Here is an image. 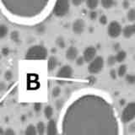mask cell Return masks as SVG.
Segmentation results:
<instances>
[{
  "label": "cell",
  "mask_w": 135,
  "mask_h": 135,
  "mask_svg": "<svg viewBox=\"0 0 135 135\" xmlns=\"http://www.w3.org/2000/svg\"><path fill=\"white\" fill-rule=\"evenodd\" d=\"M36 128L38 135H44L46 133V126L45 125L43 122H38L36 126Z\"/></svg>",
  "instance_id": "cell-16"
},
{
  "label": "cell",
  "mask_w": 135,
  "mask_h": 135,
  "mask_svg": "<svg viewBox=\"0 0 135 135\" xmlns=\"http://www.w3.org/2000/svg\"><path fill=\"white\" fill-rule=\"evenodd\" d=\"M107 15H100V18H99V22L101 24V25H107Z\"/></svg>",
  "instance_id": "cell-32"
},
{
  "label": "cell",
  "mask_w": 135,
  "mask_h": 135,
  "mask_svg": "<svg viewBox=\"0 0 135 135\" xmlns=\"http://www.w3.org/2000/svg\"><path fill=\"white\" fill-rule=\"evenodd\" d=\"M112 100L99 91L79 94L67 105L60 120V135H122Z\"/></svg>",
  "instance_id": "cell-1"
},
{
  "label": "cell",
  "mask_w": 135,
  "mask_h": 135,
  "mask_svg": "<svg viewBox=\"0 0 135 135\" xmlns=\"http://www.w3.org/2000/svg\"><path fill=\"white\" fill-rule=\"evenodd\" d=\"M51 2L52 0H0V6L11 18L29 22L43 16Z\"/></svg>",
  "instance_id": "cell-2"
},
{
  "label": "cell",
  "mask_w": 135,
  "mask_h": 135,
  "mask_svg": "<svg viewBox=\"0 0 135 135\" xmlns=\"http://www.w3.org/2000/svg\"><path fill=\"white\" fill-rule=\"evenodd\" d=\"M105 64L104 58L101 56H96L95 59L89 63L88 65V71L91 74H97L101 72L103 69Z\"/></svg>",
  "instance_id": "cell-7"
},
{
  "label": "cell",
  "mask_w": 135,
  "mask_h": 135,
  "mask_svg": "<svg viewBox=\"0 0 135 135\" xmlns=\"http://www.w3.org/2000/svg\"><path fill=\"white\" fill-rule=\"evenodd\" d=\"M70 9V0H56L53 5L52 12L53 15L58 17V18H62L67 15Z\"/></svg>",
  "instance_id": "cell-4"
},
{
  "label": "cell",
  "mask_w": 135,
  "mask_h": 135,
  "mask_svg": "<svg viewBox=\"0 0 135 135\" xmlns=\"http://www.w3.org/2000/svg\"><path fill=\"white\" fill-rule=\"evenodd\" d=\"M8 34V28L7 25L1 24L0 25V39L5 38Z\"/></svg>",
  "instance_id": "cell-21"
},
{
  "label": "cell",
  "mask_w": 135,
  "mask_h": 135,
  "mask_svg": "<svg viewBox=\"0 0 135 135\" xmlns=\"http://www.w3.org/2000/svg\"><path fill=\"white\" fill-rule=\"evenodd\" d=\"M120 47H121V46L119 43H116V44H114L113 46V49L116 51V52H118V51H120Z\"/></svg>",
  "instance_id": "cell-41"
},
{
  "label": "cell",
  "mask_w": 135,
  "mask_h": 135,
  "mask_svg": "<svg viewBox=\"0 0 135 135\" xmlns=\"http://www.w3.org/2000/svg\"><path fill=\"white\" fill-rule=\"evenodd\" d=\"M96 48L93 46H87V47L84 50L83 52V57L84 59L85 62L90 63L93 59H95L96 57Z\"/></svg>",
  "instance_id": "cell-9"
},
{
  "label": "cell",
  "mask_w": 135,
  "mask_h": 135,
  "mask_svg": "<svg viewBox=\"0 0 135 135\" xmlns=\"http://www.w3.org/2000/svg\"><path fill=\"white\" fill-rule=\"evenodd\" d=\"M1 52H2V54H3V56L7 57L8 55L9 54L10 51H9V49H8V47H3V48H2V50H1Z\"/></svg>",
  "instance_id": "cell-39"
},
{
  "label": "cell",
  "mask_w": 135,
  "mask_h": 135,
  "mask_svg": "<svg viewBox=\"0 0 135 135\" xmlns=\"http://www.w3.org/2000/svg\"><path fill=\"white\" fill-rule=\"evenodd\" d=\"M48 56V51L42 45H34L25 52L26 60H45Z\"/></svg>",
  "instance_id": "cell-3"
},
{
  "label": "cell",
  "mask_w": 135,
  "mask_h": 135,
  "mask_svg": "<svg viewBox=\"0 0 135 135\" xmlns=\"http://www.w3.org/2000/svg\"><path fill=\"white\" fill-rule=\"evenodd\" d=\"M57 64H58V60L56 57L55 56L49 57L47 61V69L49 72L53 71L57 67Z\"/></svg>",
  "instance_id": "cell-13"
},
{
  "label": "cell",
  "mask_w": 135,
  "mask_h": 135,
  "mask_svg": "<svg viewBox=\"0 0 135 135\" xmlns=\"http://www.w3.org/2000/svg\"><path fill=\"white\" fill-rule=\"evenodd\" d=\"M4 89H5V84L3 82H1L0 83V90H3Z\"/></svg>",
  "instance_id": "cell-42"
},
{
  "label": "cell",
  "mask_w": 135,
  "mask_h": 135,
  "mask_svg": "<svg viewBox=\"0 0 135 135\" xmlns=\"http://www.w3.org/2000/svg\"><path fill=\"white\" fill-rule=\"evenodd\" d=\"M65 56L69 61H74L79 57V51L75 46H71L67 49Z\"/></svg>",
  "instance_id": "cell-12"
},
{
  "label": "cell",
  "mask_w": 135,
  "mask_h": 135,
  "mask_svg": "<svg viewBox=\"0 0 135 135\" xmlns=\"http://www.w3.org/2000/svg\"><path fill=\"white\" fill-rule=\"evenodd\" d=\"M135 118V101L125 105L123 110L122 111L120 120L122 123H129Z\"/></svg>",
  "instance_id": "cell-6"
},
{
  "label": "cell",
  "mask_w": 135,
  "mask_h": 135,
  "mask_svg": "<svg viewBox=\"0 0 135 135\" xmlns=\"http://www.w3.org/2000/svg\"><path fill=\"white\" fill-rule=\"evenodd\" d=\"M10 39L14 42H19L20 41V33L17 31H13L10 33Z\"/></svg>",
  "instance_id": "cell-25"
},
{
  "label": "cell",
  "mask_w": 135,
  "mask_h": 135,
  "mask_svg": "<svg viewBox=\"0 0 135 135\" xmlns=\"http://www.w3.org/2000/svg\"><path fill=\"white\" fill-rule=\"evenodd\" d=\"M127 72H128V67L126 64H122L118 67V69L117 70V76L118 77H124L127 75Z\"/></svg>",
  "instance_id": "cell-20"
},
{
  "label": "cell",
  "mask_w": 135,
  "mask_h": 135,
  "mask_svg": "<svg viewBox=\"0 0 135 135\" xmlns=\"http://www.w3.org/2000/svg\"><path fill=\"white\" fill-rule=\"evenodd\" d=\"M75 62H76V65H77V66H83V65H84V63L85 62V61H84V59L83 56H81V57H78L77 58H76Z\"/></svg>",
  "instance_id": "cell-30"
},
{
  "label": "cell",
  "mask_w": 135,
  "mask_h": 135,
  "mask_svg": "<svg viewBox=\"0 0 135 135\" xmlns=\"http://www.w3.org/2000/svg\"><path fill=\"white\" fill-rule=\"evenodd\" d=\"M85 29V22L83 19H77L72 25V30L76 35H81Z\"/></svg>",
  "instance_id": "cell-10"
},
{
  "label": "cell",
  "mask_w": 135,
  "mask_h": 135,
  "mask_svg": "<svg viewBox=\"0 0 135 135\" xmlns=\"http://www.w3.org/2000/svg\"><path fill=\"white\" fill-rule=\"evenodd\" d=\"M41 109H42V105L41 103L40 102H36L34 104V110H35V112H40L41 111Z\"/></svg>",
  "instance_id": "cell-33"
},
{
  "label": "cell",
  "mask_w": 135,
  "mask_h": 135,
  "mask_svg": "<svg viewBox=\"0 0 135 135\" xmlns=\"http://www.w3.org/2000/svg\"><path fill=\"white\" fill-rule=\"evenodd\" d=\"M0 91H1V90H0Z\"/></svg>",
  "instance_id": "cell-49"
},
{
  "label": "cell",
  "mask_w": 135,
  "mask_h": 135,
  "mask_svg": "<svg viewBox=\"0 0 135 135\" xmlns=\"http://www.w3.org/2000/svg\"><path fill=\"white\" fill-rule=\"evenodd\" d=\"M0 74H1V70H0Z\"/></svg>",
  "instance_id": "cell-47"
},
{
  "label": "cell",
  "mask_w": 135,
  "mask_h": 135,
  "mask_svg": "<svg viewBox=\"0 0 135 135\" xmlns=\"http://www.w3.org/2000/svg\"><path fill=\"white\" fill-rule=\"evenodd\" d=\"M125 79L129 84H135V74H127L125 76Z\"/></svg>",
  "instance_id": "cell-27"
},
{
  "label": "cell",
  "mask_w": 135,
  "mask_h": 135,
  "mask_svg": "<svg viewBox=\"0 0 135 135\" xmlns=\"http://www.w3.org/2000/svg\"><path fill=\"white\" fill-rule=\"evenodd\" d=\"M127 18L128 20L130 22H135V8H132L128 11V14H127Z\"/></svg>",
  "instance_id": "cell-23"
},
{
  "label": "cell",
  "mask_w": 135,
  "mask_h": 135,
  "mask_svg": "<svg viewBox=\"0 0 135 135\" xmlns=\"http://www.w3.org/2000/svg\"><path fill=\"white\" fill-rule=\"evenodd\" d=\"M74 76V69L69 65H64L59 69L56 74L57 81L59 84H64L68 80L71 79Z\"/></svg>",
  "instance_id": "cell-5"
},
{
  "label": "cell",
  "mask_w": 135,
  "mask_h": 135,
  "mask_svg": "<svg viewBox=\"0 0 135 135\" xmlns=\"http://www.w3.org/2000/svg\"><path fill=\"white\" fill-rule=\"evenodd\" d=\"M122 32V27L119 22L113 20L110 22L107 27V34L112 38H117Z\"/></svg>",
  "instance_id": "cell-8"
},
{
  "label": "cell",
  "mask_w": 135,
  "mask_h": 135,
  "mask_svg": "<svg viewBox=\"0 0 135 135\" xmlns=\"http://www.w3.org/2000/svg\"><path fill=\"white\" fill-rule=\"evenodd\" d=\"M100 4L101 6H102L104 8H111L113 5L114 3H115V0H100Z\"/></svg>",
  "instance_id": "cell-22"
},
{
  "label": "cell",
  "mask_w": 135,
  "mask_h": 135,
  "mask_svg": "<svg viewBox=\"0 0 135 135\" xmlns=\"http://www.w3.org/2000/svg\"><path fill=\"white\" fill-rule=\"evenodd\" d=\"M56 45L58 46L59 48L61 49H63L66 46V42H65V40L63 39V37L62 36H58L57 37L56 39Z\"/></svg>",
  "instance_id": "cell-24"
},
{
  "label": "cell",
  "mask_w": 135,
  "mask_h": 135,
  "mask_svg": "<svg viewBox=\"0 0 135 135\" xmlns=\"http://www.w3.org/2000/svg\"><path fill=\"white\" fill-rule=\"evenodd\" d=\"M44 116L46 118V119H52V117L53 116V113H54V111H53V108L51 107V105H46V107H45L44 108Z\"/></svg>",
  "instance_id": "cell-17"
},
{
  "label": "cell",
  "mask_w": 135,
  "mask_h": 135,
  "mask_svg": "<svg viewBox=\"0 0 135 135\" xmlns=\"http://www.w3.org/2000/svg\"><path fill=\"white\" fill-rule=\"evenodd\" d=\"M133 25V32H134V34H135V22L132 25Z\"/></svg>",
  "instance_id": "cell-45"
},
{
  "label": "cell",
  "mask_w": 135,
  "mask_h": 135,
  "mask_svg": "<svg viewBox=\"0 0 135 135\" xmlns=\"http://www.w3.org/2000/svg\"><path fill=\"white\" fill-rule=\"evenodd\" d=\"M107 63L109 67H112L117 63V60H116V57L113 56V55H110V56L107 57Z\"/></svg>",
  "instance_id": "cell-26"
},
{
  "label": "cell",
  "mask_w": 135,
  "mask_h": 135,
  "mask_svg": "<svg viewBox=\"0 0 135 135\" xmlns=\"http://www.w3.org/2000/svg\"><path fill=\"white\" fill-rule=\"evenodd\" d=\"M122 4V8H123L124 9H128V8H129V7H130L129 0H123Z\"/></svg>",
  "instance_id": "cell-36"
},
{
  "label": "cell",
  "mask_w": 135,
  "mask_h": 135,
  "mask_svg": "<svg viewBox=\"0 0 135 135\" xmlns=\"http://www.w3.org/2000/svg\"><path fill=\"white\" fill-rule=\"evenodd\" d=\"M4 132H5V130H4L3 128L0 127V135H3L4 134Z\"/></svg>",
  "instance_id": "cell-44"
},
{
  "label": "cell",
  "mask_w": 135,
  "mask_h": 135,
  "mask_svg": "<svg viewBox=\"0 0 135 135\" xmlns=\"http://www.w3.org/2000/svg\"><path fill=\"white\" fill-rule=\"evenodd\" d=\"M134 59H135V57H134Z\"/></svg>",
  "instance_id": "cell-48"
},
{
  "label": "cell",
  "mask_w": 135,
  "mask_h": 135,
  "mask_svg": "<svg viewBox=\"0 0 135 135\" xmlns=\"http://www.w3.org/2000/svg\"><path fill=\"white\" fill-rule=\"evenodd\" d=\"M63 107V100H58L56 101V108L57 110H60Z\"/></svg>",
  "instance_id": "cell-37"
},
{
  "label": "cell",
  "mask_w": 135,
  "mask_h": 135,
  "mask_svg": "<svg viewBox=\"0 0 135 135\" xmlns=\"http://www.w3.org/2000/svg\"><path fill=\"white\" fill-rule=\"evenodd\" d=\"M128 130V133H135V122H131L129 124Z\"/></svg>",
  "instance_id": "cell-34"
},
{
  "label": "cell",
  "mask_w": 135,
  "mask_h": 135,
  "mask_svg": "<svg viewBox=\"0 0 135 135\" xmlns=\"http://www.w3.org/2000/svg\"><path fill=\"white\" fill-rule=\"evenodd\" d=\"M13 73L10 71V70H7L5 72V74H4V79H5V80H7V81H10V80L13 79Z\"/></svg>",
  "instance_id": "cell-29"
},
{
  "label": "cell",
  "mask_w": 135,
  "mask_h": 135,
  "mask_svg": "<svg viewBox=\"0 0 135 135\" xmlns=\"http://www.w3.org/2000/svg\"><path fill=\"white\" fill-rule=\"evenodd\" d=\"M46 133V135H58V128H57V122L54 119H52V118L50 119L47 122Z\"/></svg>",
  "instance_id": "cell-11"
},
{
  "label": "cell",
  "mask_w": 135,
  "mask_h": 135,
  "mask_svg": "<svg viewBox=\"0 0 135 135\" xmlns=\"http://www.w3.org/2000/svg\"><path fill=\"white\" fill-rule=\"evenodd\" d=\"M126 104V100H124V99H122L121 100H120V105H124Z\"/></svg>",
  "instance_id": "cell-43"
},
{
  "label": "cell",
  "mask_w": 135,
  "mask_h": 135,
  "mask_svg": "<svg viewBox=\"0 0 135 135\" xmlns=\"http://www.w3.org/2000/svg\"><path fill=\"white\" fill-rule=\"evenodd\" d=\"M131 1H135V0H131Z\"/></svg>",
  "instance_id": "cell-46"
},
{
  "label": "cell",
  "mask_w": 135,
  "mask_h": 135,
  "mask_svg": "<svg viewBox=\"0 0 135 135\" xmlns=\"http://www.w3.org/2000/svg\"><path fill=\"white\" fill-rule=\"evenodd\" d=\"M110 77H111L112 79H116L117 77V70L115 69H111L110 70Z\"/></svg>",
  "instance_id": "cell-35"
},
{
  "label": "cell",
  "mask_w": 135,
  "mask_h": 135,
  "mask_svg": "<svg viewBox=\"0 0 135 135\" xmlns=\"http://www.w3.org/2000/svg\"><path fill=\"white\" fill-rule=\"evenodd\" d=\"M89 17H90V19L91 20H95L97 19V17H98V13L95 10H91L90 12V14H89Z\"/></svg>",
  "instance_id": "cell-31"
},
{
  "label": "cell",
  "mask_w": 135,
  "mask_h": 135,
  "mask_svg": "<svg viewBox=\"0 0 135 135\" xmlns=\"http://www.w3.org/2000/svg\"><path fill=\"white\" fill-rule=\"evenodd\" d=\"M72 4L74 6H79V5H81V3L83 2V0H70Z\"/></svg>",
  "instance_id": "cell-40"
},
{
  "label": "cell",
  "mask_w": 135,
  "mask_h": 135,
  "mask_svg": "<svg viewBox=\"0 0 135 135\" xmlns=\"http://www.w3.org/2000/svg\"><path fill=\"white\" fill-rule=\"evenodd\" d=\"M61 95V88L59 86H55L52 90V95L54 98H57Z\"/></svg>",
  "instance_id": "cell-28"
},
{
  "label": "cell",
  "mask_w": 135,
  "mask_h": 135,
  "mask_svg": "<svg viewBox=\"0 0 135 135\" xmlns=\"http://www.w3.org/2000/svg\"><path fill=\"white\" fill-rule=\"evenodd\" d=\"M25 135H38L36 126L30 124L26 127L25 130Z\"/></svg>",
  "instance_id": "cell-19"
},
{
  "label": "cell",
  "mask_w": 135,
  "mask_h": 135,
  "mask_svg": "<svg viewBox=\"0 0 135 135\" xmlns=\"http://www.w3.org/2000/svg\"><path fill=\"white\" fill-rule=\"evenodd\" d=\"M117 62H122L125 61V59L127 58V52L123 50H120L117 52L115 55Z\"/></svg>",
  "instance_id": "cell-15"
},
{
  "label": "cell",
  "mask_w": 135,
  "mask_h": 135,
  "mask_svg": "<svg viewBox=\"0 0 135 135\" xmlns=\"http://www.w3.org/2000/svg\"><path fill=\"white\" fill-rule=\"evenodd\" d=\"M122 34L123 35V36L125 38H131L133 35H134V32H133V25H125V26L122 28Z\"/></svg>",
  "instance_id": "cell-14"
},
{
  "label": "cell",
  "mask_w": 135,
  "mask_h": 135,
  "mask_svg": "<svg viewBox=\"0 0 135 135\" xmlns=\"http://www.w3.org/2000/svg\"><path fill=\"white\" fill-rule=\"evenodd\" d=\"M100 0H86V6L89 9L95 10L98 7Z\"/></svg>",
  "instance_id": "cell-18"
},
{
  "label": "cell",
  "mask_w": 135,
  "mask_h": 135,
  "mask_svg": "<svg viewBox=\"0 0 135 135\" xmlns=\"http://www.w3.org/2000/svg\"><path fill=\"white\" fill-rule=\"evenodd\" d=\"M3 135H16L15 132L12 128H7L5 129V132H4Z\"/></svg>",
  "instance_id": "cell-38"
}]
</instances>
